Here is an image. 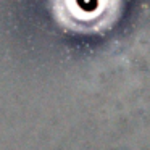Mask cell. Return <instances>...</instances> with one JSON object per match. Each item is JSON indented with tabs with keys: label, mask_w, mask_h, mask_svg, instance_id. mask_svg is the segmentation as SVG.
<instances>
[{
	"label": "cell",
	"mask_w": 150,
	"mask_h": 150,
	"mask_svg": "<svg viewBox=\"0 0 150 150\" xmlns=\"http://www.w3.org/2000/svg\"><path fill=\"white\" fill-rule=\"evenodd\" d=\"M102 0H76V10L82 16H94L100 10Z\"/></svg>",
	"instance_id": "6da1fadb"
}]
</instances>
